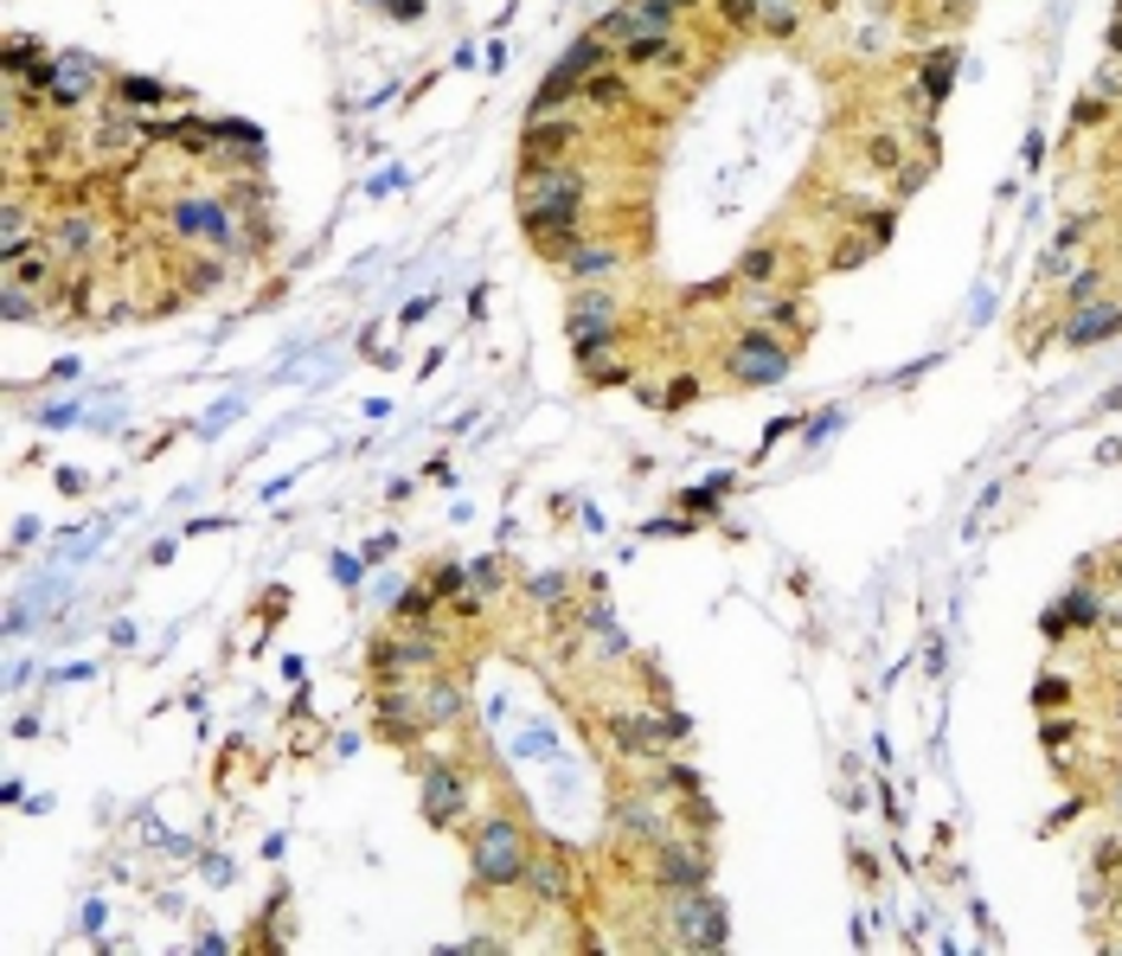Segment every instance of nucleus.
Wrapping results in <instances>:
<instances>
[{
    "label": "nucleus",
    "instance_id": "obj_6",
    "mask_svg": "<svg viewBox=\"0 0 1122 956\" xmlns=\"http://www.w3.org/2000/svg\"><path fill=\"white\" fill-rule=\"evenodd\" d=\"M783 367H789V360H783V347H776L770 335H744V340H738V353H731V372H738V379H751V386H758V379H763V386H770V379H783Z\"/></svg>",
    "mask_w": 1122,
    "mask_h": 956
},
{
    "label": "nucleus",
    "instance_id": "obj_13",
    "mask_svg": "<svg viewBox=\"0 0 1122 956\" xmlns=\"http://www.w3.org/2000/svg\"><path fill=\"white\" fill-rule=\"evenodd\" d=\"M629 64H673L680 59V45H673L668 32H641V39H629V52H622Z\"/></svg>",
    "mask_w": 1122,
    "mask_h": 956
},
{
    "label": "nucleus",
    "instance_id": "obj_12",
    "mask_svg": "<svg viewBox=\"0 0 1122 956\" xmlns=\"http://www.w3.org/2000/svg\"><path fill=\"white\" fill-rule=\"evenodd\" d=\"M430 655H436V643H430V636H398V643L379 648V661H385V668H424Z\"/></svg>",
    "mask_w": 1122,
    "mask_h": 956
},
{
    "label": "nucleus",
    "instance_id": "obj_18",
    "mask_svg": "<svg viewBox=\"0 0 1122 956\" xmlns=\"http://www.w3.org/2000/svg\"><path fill=\"white\" fill-rule=\"evenodd\" d=\"M776 270H783V257L770 245H758L751 257H744V282H776Z\"/></svg>",
    "mask_w": 1122,
    "mask_h": 956
},
{
    "label": "nucleus",
    "instance_id": "obj_21",
    "mask_svg": "<svg viewBox=\"0 0 1122 956\" xmlns=\"http://www.w3.org/2000/svg\"><path fill=\"white\" fill-rule=\"evenodd\" d=\"M0 245L27 250V213H20V206H7V218H0Z\"/></svg>",
    "mask_w": 1122,
    "mask_h": 956
},
{
    "label": "nucleus",
    "instance_id": "obj_15",
    "mask_svg": "<svg viewBox=\"0 0 1122 956\" xmlns=\"http://www.w3.org/2000/svg\"><path fill=\"white\" fill-rule=\"evenodd\" d=\"M565 270H572V277H604V270H616V250H604V245H577L572 257H565Z\"/></svg>",
    "mask_w": 1122,
    "mask_h": 956
},
{
    "label": "nucleus",
    "instance_id": "obj_5",
    "mask_svg": "<svg viewBox=\"0 0 1122 956\" xmlns=\"http://www.w3.org/2000/svg\"><path fill=\"white\" fill-rule=\"evenodd\" d=\"M174 225L186 238H206V245H231V218L218 199H174Z\"/></svg>",
    "mask_w": 1122,
    "mask_h": 956
},
{
    "label": "nucleus",
    "instance_id": "obj_9",
    "mask_svg": "<svg viewBox=\"0 0 1122 956\" xmlns=\"http://www.w3.org/2000/svg\"><path fill=\"white\" fill-rule=\"evenodd\" d=\"M673 7H687V0H636V7H622V13H609L604 20V39H641V32L661 27Z\"/></svg>",
    "mask_w": 1122,
    "mask_h": 956
},
{
    "label": "nucleus",
    "instance_id": "obj_11",
    "mask_svg": "<svg viewBox=\"0 0 1122 956\" xmlns=\"http://www.w3.org/2000/svg\"><path fill=\"white\" fill-rule=\"evenodd\" d=\"M572 335H577V347L590 353L597 347V335H609V302H597V296H584L572 309Z\"/></svg>",
    "mask_w": 1122,
    "mask_h": 956
},
{
    "label": "nucleus",
    "instance_id": "obj_17",
    "mask_svg": "<svg viewBox=\"0 0 1122 956\" xmlns=\"http://www.w3.org/2000/svg\"><path fill=\"white\" fill-rule=\"evenodd\" d=\"M866 161L885 167V174H898V167H905V142H898V135H873V142H866Z\"/></svg>",
    "mask_w": 1122,
    "mask_h": 956
},
{
    "label": "nucleus",
    "instance_id": "obj_22",
    "mask_svg": "<svg viewBox=\"0 0 1122 956\" xmlns=\"http://www.w3.org/2000/svg\"><path fill=\"white\" fill-rule=\"evenodd\" d=\"M424 712L436 719V726H443V719L455 712V687H430V693H424Z\"/></svg>",
    "mask_w": 1122,
    "mask_h": 956
},
{
    "label": "nucleus",
    "instance_id": "obj_23",
    "mask_svg": "<svg viewBox=\"0 0 1122 956\" xmlns=\"http://www.w3.org/2000/svg\"><path fill=\"white\" fill-rule=\"evenodd\" d=\"M122 96H128V110H154V84H122Z\"/></svg>",
    "mask_w": 1122,
    "mask_h": 956
},
{
    "label": "nucleus",
    "instance_id": "obj_14",
    "mask_svg": "<svg viewBox=\"0 0 1122 956\" xmlns=\"http://www.w3.org/2000/svg\"><path fill=\"white\" fill-rule=\"evenodd\" d=\"M91 245H96V225H91L84 213H78V218H64L59 232H52V250H71V257H84Z\"/></svg>",
    "mask_w": 1122,
    "mask_h": 956
},
{
    "label": "nucleus",
    "instance_id": "obj_24",
    "mask_svg": "<svg viewBox=\"0 0 1122 956\" xmlns=\"http://www.w3.org/2000/svg\"><path fill=\"white\" fill-rule=\"evenodd\" d=\"M719 7H725V20H738V27L758 20V0H719Z\"/></svg>",
    "mask_w": 1122,
    "mask_h": 956
},
{
    "label": "nucleus",
    "instance_id": "obj_3",
    "mask_svg": "<svg viewBox=\"0 0 1122 956\" xmlns=\"http://www.w3.org/2000/svg\"><path fill=\"white\" fill-rule=\"evenodd\" d=\"M673 944H687V950H719L725 944V912H719V898L699 893H673Z\"/></svg>",
    "mask_w": 1122,
    "mask_h": 956
},
{
    "label": "nucleus",
    "instance_id": "obj_7",
    "mask_svg": "<svg viewBox=\"0 0 1122 956\" xmlns=\"http://www.w3.org/2000/svg\"><path fill=\"white\" fill-rule=\"evenodd\" d=\"M609 732H616V744L622 751H661L668 739H680V719H648V712H622V719H609Z\"/></svg>",
    "mask_w": 1122,
    "mask_h": 956
},
{
    "label": "nucleus",
    "instance_id": "obj_2",
    "mask_svg": "<svg viewBox=\"0 0 1122 956\" xmlns=\"http://www.w3.org/2000/svg\"><path fill=\"white\" fill-rule=\"evenodd\" d=\"M475 873H482V886H514V880H526V847H519V829L507 815L482 822V834H475Z\"/></svg>",
    "mask_w": 1122,
    "mask_h": 956
},
{
    "label": "nucleus",
    "instance_id": "obj_4",
    "mask_svg": "<svg viewBox=\"0 0 1122 956\" xmlns=\"http://www.w3.org/2000/svg\"><path fill=\"white\" fill-rule=\"evenodd\" d=\"M655 880H661L668 893H699V886H706V861H699V847L661 841V847H655Z\"/></svg>",
    "mask_w": 1122,
    "mask_h": 956
},
{
    "label": "nucleus",
    "instance_id": "obj_8",
    "mask_svg": "<svg viewBox=\"0 0 1122 956\" xmlns=\"http://www.w3.org/2000/svg\"><path fill=\"white\" fill-rule=\"evenodd\" d=\"M616 822H622V834H636V841H673V829H668V809L655 796H629V802H616Z\"/></svg>",
    "mask_w": 1122,
    "mask_h": 956
},
{
    "label": "nucleus",
    "instance_id": "obj_10",
    "mask_svg": "<svg viewBox=\"0 0 1122 956\" xmlns=\"http://www.w3.org/2000/svg\"><path fill=\"white\" fill-rule=\"evenodd\" d=\"M424 809L436 815V822H450L455 809H462V783H455V771H430L424 777Z\"/></svg>",
    "mask_w": 1122,
    "mask_h": 956
},
{
    "label": "nucleus",
    "instance_id": "obj_20",
    "mask_svg": "<svg viewBox=\"0 0 1122 956\" xmlns=\"http://www.w3.org/2000/svg\"><path fill=\"white\" fill-rule=\"evenodd\" d=\"M1103 328H1116V309H1110V302H1091V315L1071 328V340H1097Z\"/></svg>",
    "mask_w": 1122,
    "mask_h": 956
},
{
    "label": "nucleus",
    "instance_id": "obj_16",
    "mask_svg": "<svg viewBox=\"0 0 1122 956\" xmlns=\"http://www.w3.org/2000/svg\"><path fill=\"white\" fill-rule=\"evenodd\" d=\"M526 880H533V893H539V898H565V893H572V880H565V866H558V861H533V866H526Z\"/></svg>",
    "mask_w": 1122,
    "mask_h": 956
},
{
    "label": "nucleus",
    "instance_id": "obj_19",
    "mask_svg": "<svg viewBox=\"0 0 1122 956\" xmlns=\"http://www.w3.org/2000/svg\"><path fill=\"white\" fill-rule=\"evenodd\" d=\"M795 13H802L795 0H758V20H763L770 32H789V27H795Z\"/></svg>",
    "mask_w": 1122,
    "mask_h": 956
},
{
    "label": "nucleus",
    "instance_id": "obj_1",
    "mask_svg": "<svg viewBox=\"0 0 1122 956\" xmlns=\"http://www.w3.org/2000/svg\"><path fill=\"white\" fill-rule=\"evenodd\" d=\"M577 199H584L577 167H565V161H539V167H526V186H519V218H526L539 238L572 245V232H577Z\"/></svg>",
    "mask_w": 1122,
    "mask_h": 956
}]
</instances>
